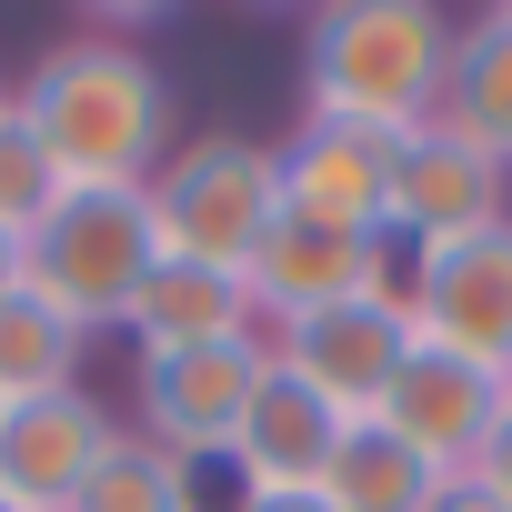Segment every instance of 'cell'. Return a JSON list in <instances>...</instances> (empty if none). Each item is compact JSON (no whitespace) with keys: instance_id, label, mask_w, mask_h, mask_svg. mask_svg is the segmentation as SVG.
<instances>
[{"instance_id":"obj_26","label":"cell","mask_w":512,"mask_h":512,"mask_svg":"<svg viewBox=\"0 0 512 512\" xmlns=\"http://www.w3.org/2000/svg\"><path fill=\"white\" fill-rule=\"evenodd\" d=\"M0 101H11V91H0Z\"/></svg>"},{"instance_id":"obj_23","label":"cell","mask_w":512,"mask_h":512,"mask_svg":"<svg viewBox=\"0 0 512 512\" xmlns=\"http://www.w3.org/2000/svg\"><path fill=\"white\" fill-rule=\"evenodd\" d=\"M0 292H21V241L0 231Z\"/></svg>"},{"instance_id":"obj_10","label":"cell","mask_w":512,"mask_h":512,"mask_svg":"<svg viewBox=\"0 0 512 512\" xmlns=\"http://www.w3.org/2000/svg\"><path fill=\"white\" fill-rule=\"evenodd\" d=\"M111 442H121V422L91 382L0 402V502L11 512H71V492L91 482V462Z\"/></svg>"},{"instance_id":"obj_27","label":"cell","mask_w":512,"mask_h":512,"mask_svg":"<svg viewBox=\"0 0 512 512\" xmlns=\"http://www.w3.org/2000/svg\"><path fill=\"white\" fill-rule=\"evenodd\" d=\"M502 382H512V372H502Z\"/></svg>"},{"instance_id":"obj_4","label":"cell","mask_w":512,"mask_h":512,"mask_svg":"<svg viewBox=\"0 0 512 512\" xmlns=\"http://www.w3.org/2000/svg\"><path fill=\"white\" fill-rule=\"evenodd\" d=\"M151 262H161V231H151L141 191H61L51 221L21 231V292H41L51 312H71L81 332L121 322L131 292L151 282Z\"/></svg>"},{"instance_id":"obj_20","label":"cell","mask_w":512,"mask_h":512,"mask_svg":"<svg viewBox=\"0 0 512 512\" xmlns=\"http://www.w3.org/2000/svg\"><path fill=\"white\" fill-rule=\"evenodd\" d=\"M422 512H502V492H492V482H482V472H442V482H432V502H422Z\"/></svg>"},{"instance_id":"obj_7","label":"cell","mask_w":512,"mask_h":512,"mask_svg":"<svg viewBox=\"0 0 512 512\" xmlns=\"http://www.w3.org/2000/svg\"><path fill=\"white\" fill-rule=\"evenodd\" d=\"M251 282V312L272 322H302V312H332V302H372V292H402V251L382 231H332V221H302L282 211L262 231V251L241 262Z\"/></svg>"},{"instance_id":"obj_18","label":"cell","mask_w":512,"mask_h":512,"mask_svg":"<svg viewBox=\"0 0 512 512\" xmlns=\"http://www.w3.org/2000/svg\"><path fill=\"white\" fill-rule=\"evenodd\" d=\"M71 512H181V462L151 452L141 432H121V442L91 462V482L71 492Z\"/></svg>"},{"instance_id":"obj_13","label":"cell","mask_w":512,"mask_h":512,"mask_svg":"<svg viewBox=\"0 0 512 512\" xmlns=\"http://www.w3.org/2000/svg\"><path fill=\"white\" fill-rule=\"evenodd\" d=\"M342 432H352V412H332L312 382H292L272 362L262 392H251V412H241V432H231V462H241L251 492H322Z\"/></svg>"},{"instance_id":"obj_5","label":"cell","mask_w":512,"mask_h":512,"mask_svg":"<svg viewBox=\"0 0 512 512\" xmlns=\"http://www.w3.org/2000/svg\"><path fill=\"white\" fill-rule=\"evenodd\" d=\"M262 372H272V342L262 332L191 342V352H141V372H131V432L151 452H171V462H211V452H231Z\"/></svg>"},{"instance_id":"obj_17","label":"cell","mask_w":512,"mask_h":512,"mask_svg":"<svg viewBox=\"0 0 512 512\" xmlns=\"http://www.w3.org/2000/svg\"><path fill=\"white\" fill-rule=\"evenodd\" d=\"M81 352H91V332L71 312H51L41 292H0V402L71 392L81 382Z\"/></svg>"},{"instance_id":"obj_14","label":"cell","mask_w":512,"mask_h":512,"mask_svg":"<svg viewBox=\"0 0 512 512\" xmlns=\"http://www.w3.org/2000/svg\"><path fill=\"white\" fill-rule=\"evenodd\" d=\"M131 352H191V342H241V332H262V312H251V282L241 272H211V262H151V282L131 292L121 312Z\"/></svg>"},{"instance_id":"obj_8","label":"cell","mask_w":512,"mask_h":512,"mask_svg":"<svg viewBox=\"0 0 512 512\" xmlns=\"http://www.w3.org/2000/svg\"><path fill=\"white\" fill-rule=\"evenodd\" d=\"M492 221H512V171L482 141H462L452 121H422L392 141V211H382L392 251H432V241H462Z\"/></svg>"},{"instance_id":"obj_6","label":"cell","mask_w":512,"mask_h":512,"mask_svg":"<svg viewBox=\"0 0 512 512\" xmlns=\"http://www.w3.org/2000/svg\"><path fill=\"white\" fill-rule=\"evenodd\" d=\"M402 312H412L422 342L512 372V221L432 241V251H402Z\"/></svg>"},{"instance_id":"obj_12","label":"cell","mask_w":512,"mask_h":512,"mask_svg":"<svg viewBox=\"0 0 512 512\" xmlns=\"http://www.w3.org/2000/svg\"><path fill=\"white\" fill-rule=\"evenodd\" d=\"M282 161V211L302 221H332V231H382L392 211V131H362V121H292V141H272ZM392 241V231H382Z\"/></svg>"},{"instance_id":"obj_19","label":"cell","mask_w":512,"mask_h":512,"mask_svg":"<svg viewBox=\"0 0 512 512\" xmlns=\"http://www.w3.org/2000/svg\"><path fill=\"white\" fill-rule=\"evenodd\" d=\"M71 181L51 171V151H41V131L21 121V101H0V231H31V221H51V201H61Z\"/></svg>"},{"instance_id":"obj_16","label":"cell","mask_w":512,"mask_h":512,"mask_svg":"<svg viewBox=\"0 0 512 512\" xmlns=\"http://www.w3.org/2000/svg\"><path fill=\"white\" fill-rule=\"evenodd\" d=\"M432 482H442V472H432L412 442H392L382 422H352L342 452H332V472H322V502H332V512H422Z\"/></svg>"},{"instance_id":"obj_1","label":"cell","mask_w":512,"mask_h":512,"mask_svg":"<svg viewBox=\"0 0 512 512\" xmlns=\"http://www.w3.org/2000/svg\"><path fill=\"white\" fill-rule=\"evenodd\" d=\"M11 101H21V121L41 131V151L71 191H141L181 141L171 71L121 31H61L51 51H31Z\"/></svg>"},{"instance_id":"obj_9","label":"cell","mask_w":512,"mask_h":512,"mask_svg":"<svg viewBox=\"0 0 512 512\" xmlns=\"http://www.w3.org/2000/svg\"><path fill=\"white\" fill-rule=\"evenodd\" d=\"M272 342V362L292 372V382H312L332 412H352V422H372V402L392 392V372L412 362V312H402V292H372V302H332V312H302V322H272L262 332Z\"/></svg>"},{"instance_id":"obj_3","label":"cell","mask_w":512,"mask_h":512,"mask_svg":"<svg viewBox=\"0 0 512 512\" xmlns=\"http://www.w3.org/2000/svg\"><path fill=\"white\" fill-rule=\"evenodd\" d=\"M141 201H151V231L171 262L241 272L262 251V231L282 221V161L251 131H181L171 161L141 181Z\"/></svg>"},{"instance_id":"obj_15","label":"cell","mask_w":512,"mask_h":512,"mask_svg":"<svg viewBox=\"0 0 512 512\" xmlns=\"http://www.w3.org/2000/svg\"><path fill=\"white\" fill-rule=\"evenodd\" d=\"M442 121L462 141H482L502 171H512V31L482 11L452 31V81H442Z\"/></svg>"},{"instance_id":"obj_11","label":"cell","mask_w":512,"mask_h":512,"mask_svg":"<svg viewBox=\"0 0 512 512\" xmlns=\"http://www.w3.org/2000/svg\"><path fill=\"white\" fill-rule=\"evenodd\" d=\"M502 402H512V382H502L492 362H462V352H442V342H412V362L392 372V392L372 402V422H382L392 442H412L432 472H472V452H482V432L502 422Z\"/></svg>"},{"instance_id":"obj_24","label":"cell","mask_w":512,"mask_h":512,"mask_svg":"<svg viewBox=\"0 0 512 512\" xmlns=\"http://www.w3.org/2000/svg\"><path fill=\"white\" fill-rule=\"evenodd\" d=\"M492 21H502V31H512V0H502V11H492Z\"/></svg>"},{"instance_id":"obj_21","label":"cell","mask_w":512,"mask_h":512,"mask_svg":"<svg viewBox=\"0 0 512 512\" xmlns=\"http://www.w3.org/2000/svg\"><path fill=\"white\" fill-rule=\"evenodd\" d=\"M472 472H482V482L502 492V512H512V402H502V422L482 432V452H472Z\"/></svg>"},{"instance_id":"obj_25","label":"cell","mask_w":512,"mask_h":512,"mask_svg":"<svg viewBox=\"0 0 512 512\" xmlns=\"http://www.w3.org/2000/svg\"><path fill=\"white\" fill-rule=\"evenodd\" d=\"M0 512H11V502H0Z\"/></svg>"},{"instance_id":"obj_2","label":"cell","mask_w":512,"mask_h":512,"mask_svg":"<svg viewBox=\"0 0 512 512\" xmlns=\"http://www.w3.org/2000/svg\"><path fill=\"white\" fill-rule=\"evenodd\" d=\"M452 11L432 0H332L302 31V111L312 121H362V131H422L442 121L452 81Z\"/></svg>"},{"instance_id":"obj_22","label":"cell","mask_w":512,"mask_h":512,"mask_svg":"<svg viewBox=\"0 0 512 512\" xmlns=\"http://www.w3.org/2000/svg\"><path fill=\"white\" fill-rule=\"evenodd\" d=\"M241 512H332V502H322V492H251Z\"/></svg>"}]
</instances>
